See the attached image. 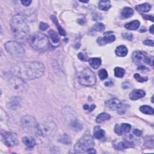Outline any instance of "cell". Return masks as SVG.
Listing matches in <instances>:
<instances>
[{
  "label": "cell",
  "mask_w": 154,
  "mask_h": 154,
  "mask_svg": "<svg viewBox=\"0 0 154 154\" xmlns=\"http://www.w3.org/2000/svg\"><path fill=\"white\" fill-rule=\"evenodd\" d=\"M135 9L140 12H148L151 9V6L148 3H144L137 6L135 7Z\"/></svg>",
  "instance_id": "cb8c5ba5"
},
{
  "label": "cell",
  "mask_w": 154,
  "mask_h": 154,
  "mask_svg": "<svg viewBox=\"0 0 154 154\" xmlns=\"http://www.w3.org/2000/svg\"><path fill=\"white\" fill-rule=\"evenodd\" d=\"M23 142L26 146L29 148H33L36 145V141L32 137H24L23 138Z\"/></svg>",
  "instance_id": "ac0fdd59"
},
{
  "label": "cell",
  "mask_w": 154,
  "mask_h": 154,
  "mask_svg": "<svg viewBox=\"0 0 154 154\" xmlns=\"http://www.w3.org/2000/svg\"><path fill=\"white\" fill-rule=\"evenodd\" d=\"M111 2L110 1H106V0H102V1H100L98 5L99 9L103 11H107L111 8Z\"/></svg>",
  "instance_id": "ffe728a7"
},
{
  "label": "cell",
  "mask_w": 154,
  "mask_h": 154,
  "mask_svg": "<svg viewBox=\"0 0 154 154\" xmlns=\"http://www.w3.org/2000/svg\"><path fill=\"white\" fill-rule=\"evenodd\" d=\"M7 52L14 57H21L25 54V50L23 47L18 42L9 41L5 44Z\"/></svg>",
  "instance_id": "52a82bcc"
},
{
  "label": "cell",
  "mask_w": 154,
  "mask_h": 154,
  "mask_svg": "<svg viewBox=\"0 0 154 154\" xmlns=\"http://www.w3.org/2000/svg\"><path fill=\"white\" fill-rule=\"evenodd\" d=\"M126 108H127V106L125 104H122V105L120 106V107L117 110V112L120 114H123L126 112Z\"/></svg>",
  "instance_id": "d590c367"
},
{
  "label": "cell",
  "mask_w": 154,
  "mask_h": 154,
  "mask_svg": "<svg viewBox=\"0 0 154 154\" xmlns=\"http://www.w3.org/2000/svg\"><path fill=\"white\" fill-rule=\"evenodd\" d=\"M144 145L147 148L153 149V136L150 135V136L146 137L144 140Z\"/></svg>",
  "instance_id": "83f0119b"
},
{
  "label": "cell",
  "mask_w": 154,
  "mask_h": 154,
  "mask_svg": "<svg viewBox=\"0 0 154 154\" xmlns=\"http://www.w3.org/2000/svg\"><path fill=\"white\" fill-rule=\"evenodd\" d=\"M78 81L82 86L90 87L96 84V77L90 69L85 68L78 76Z\"/></svg>",
  "instance_id": "8992f818"
},
{
  "label": "cell",
  "mask_w": 154,
  "mask_h": 154,
  "mask_svg": "<svg viewBox=\"0 0 154 154\" xmlns=\"http://www.w3.org/2000/svg\"><path fill=\"white\" fill-rule=\"evenodd\" d=\"M49 27V26L45 23H41L40 25H39V29L41 30H46Z\"/></svg>",
  "instance_id": "ab89813d"
},
{
  "label": "cell",
  "mask_w": 154,
  "mask_h": 154,
  "mask_svg": "<svg viewBox=\"0 0 154 154\" xmlns=\"http://www.w3.org/2000/svg\"><path fill=\"white\" fill-rule=\"evenodd\" d=\"M116 40V36L113 35H108V33H105L104 38H99L97 42L99 45H104L108 43H111Z\"/></svg>",
  "instance_id": "9a60e30c"
},
{
  "label": "cell",
  "mask_w": 154,
  "mask_h": 154,
  "mask_svg": "<svg viewBox=\"0 0 154 154\" xmlns=\"http://www.w3.org/2000/svg\"><path fill=\"white\" fill-rule=\"evenodd\" d=\"M5 143L9 147H14L18 144V139L17 134L12 132H5L3 134Z\"/></svg>",
  "instance_id": "7c38bea8"
},
{
  "label": "cell",
  "mask_w": 154,
  "mask_h": 154,
  "mask_svg": "<svg viewBox=\"0 0 154 154\" xmlns=\"http://www.w3.org/2000/svg\"><path fill=\"white\" fill-rule=\"evenodd\" d=\"M49 36L54 44H58L60 42V39L58 34L55 31L50 30L49 32Z\"/></svg>",
  "instance_id": "f546056e"
},
{
  "label": "cell",
  "mask_w": 154,
  "mask_h": 154,
  "mask_svg": "<svg viewBox=\"0 0 154 154\" xmlns=\"http://www.w3.org/2000/svg\"><path fill=\"white\" fill-rule=\"evenodd\" d=\"M131 129V126L128 123H122L120 125L117 124L114 127V131L117 135H122L123 134L130 132Z\"/></svg>",
  "instance_id": "4fadbf2b"
},
{
  "label": "cell",
  "mask_w": 154,
  "mask_h": 154,
  "mask_svg": "<svg viewBox=\"0 0 154 154\" xmlns=\"http://www.w3.org/2000/svg\"><path fill=\"white\" fill-rule=\"evenodd\" d=\"M114 75L117 78H122L125 74V70L122 68L116 67L114 68Z\"/></svg>",
  "instance_id": "4dcf8cb0"
},
{
  "label": "cell",
  "mask_w": 154,
  "mask_h": 154,
  "mask_svg": "<svg viewBox=\"0 0 154 154\" xmlns=\"http://www.w3.org/2000/svg\"><path fill=\"white\" fill-rule=\"evenodd\" d=\"M132 60L136 65L146 63L153 66V57H148L147 54L143 51H136L134 52L132 55Z\"/></svg>",
  "instance_id": "30bf717a"
},
{
  "label": "cell",
  "mask_w": 154,
  "mask_h": 154,
  "mask_svg": "<svg viewBox=\"0 0 154 154\" xmlns=\"http://www.w3.org/2000/svg\"><path fill=\"white\" fill-rule=\"evenodd\" d=\"M51 19L52 21L55 24V25L56 26L57 28L58 29L59 34H60V35H62V36H66V32H65V30L63 29V28L59 25L57 18H56L55 16H51Z\"/></svg>",
  "instance_id": "4316f807"
},
{
  "label": "cell",
  "mask_w": 154,
  "mask_h": 154,
  "mask_svg": "<svg viewBox=\"0 0 154 154\" xmlns=\"http://www.w3.org/2000/svg\"><path fill=\"white\" fill-rule=\"evenodd\" d=\"M65 109L66 110H64L63 111L64 117L69 123L70 128L75 131H80L83 128V126L77 119L75 115L74 114V113L73 110H71L69 108H66Z\"/></svg>",
  "instance_id": "ba28073f"
},
{
  "label": "cell",
  "mask_w": 154,
  "mask_h": 154,
  "mask_svg": "<svg viewBox=\"0 0 154 154\" xmlns=\"http://www.w3.org/2000/svg\"><path fill=\"white\" fill-rule=\"evenodd\" d=\"M122 16L124 18H129L133 16L134 15V11L132 8L129 7H126L123 9L122 11Z\"/></svg>",
  "instance_id": "d4e9b609"
},
{
  "label": "cell",
  "mask_w": 154,
  "mask_h": 154,
  "mask_svg": "<svg viewBox=\"0 0 154 154\" xmlns=\"http://www.w3.org/2000/svg\"><path fill=\"white\" fill-rule=\"evenodd\" d=\"M140 23L138 20L133 21L131 23H127L125 25V27L129 30H136L140 27Z\"/></svg>",
  "instance_id": "44dd1931"
},
{
  "label": "cell",
  "mask_w": 154,
  "mask_h": 154,
  "mask_svg": "<svg viewBox=\"0 0 154 154\" xmlns=\"http://www.w3.org/2000/svg\"><path fill=\"white\" fill-rule=\"evenodd\" d=\"M133 133L137 137H140L142 135V131L138 129H135L133 131Z\"/></svg>",
  "instance_id": "7bdbcfd3"
},
{
  "label": "cell",
  "mask_w": 154,
  "mask_h": 154,
  "mask_svg": "<svg viewBox=\"0 0 154 154\" xmlns=\"http://www.w3.org/2000/svg\"><path fill=\"white\" fill-rule=\"evenodd\" d=\"M9 83L14 90L22 92L26 90L28 87L27 84L25 83L23 79L16 75H15V77H12L9 80Z\"/></svg>",
  "instance_id": "8fae6325"
},
{
  "label": "cell",
  "mask_w": 154,
  "mask_h": 154,
  "mask_svg": "<svg viewBox=\"0 0 154 154\" xmlns=\"http://www.w3.org/2000/svg\"><path fill=\"white\" fill-rule=\"evenodd\" d=\"M143 43L144 45L147 46H150V47H153V45H154L153 41L151 40H146L145 41L143 42Z\"/></svg>",
  "instance_id": "b9f144b4"
},
{
  "label": "cell",
  "mask_w": 154,
  "mask_h": 154,
  "mask_svg": "<svg viewBox=\"0 0 154 154\" xmlns=\"http://www.w3.org/2000/svg\"><path fill=\"white\" fill-rule=\"evenodd\" d=\"M143 18L146 20H150L151 21H153V16H149V15H146L144 16H143Z\"/></svg>",
  "instance_id": "ee69618b"
},
{
  "label": "cell",
  "mask_w": 154,
  "mask_h": 154,
  "mask_svg": "<svg viewBox=\"0 0 154 154\" xmlns=\"http://www.w3.org/2000/svg\"><path fill=\"white\" fill-rule=\"evenodd\" d=\"M57 127L56 124L53 122H47L38 125L36 131L38 137L41 139L50 140L54 137L57 131Z\"/></svg>",
  "instance_id": "3957f363"
},
{
  "label": "cell",
  "mask_w": 154,
  "mask_h": 154,
  "mask_svg": "<svg viewBox=\"0 0 154 154\" xmlns=\"http://www.w3.org/2000/svg\"><path fill=\"white\" fill-rule=\"evenodd\" d=\"M105 104L108 108L111 110H117L123 103L117 98H112L111 99L107 101Z\"/></svg>",
  "instance_id": "5bb4252c"
},
{
  "label": "cell",
  "mask_w": 154,
  "mask_h": 154,
  "mask_svg": "<svg viewBox=\"0 0 154 154\" xmlns=\"http://www.w3.org/2000/svg\"><path fill=\"white\" fill-rule=\"evenodd\" d=\"M122 37L126 40L128 41H132L133 39V35H132V33H124L122 34Z\"/></svg>",
  "instance_id": "8d00e7d4"
},
{
  "label": "cell",
  "mask_w": 154,
  "mask_h": 154,
  "mask_svg": "<svg viewBox=\"0 0 154 154\" xmlns=\"http://www.w3.org/2000/svg\"><path fill=\"white\" fill-rule=\"evenodd\" d=\"M93 135L97 139H101L105 136V131L99 126H95L94 128Z\"/></svg>",
  "instance_id": "603a6c76"
},
{
  "label": "cell",
  "mask_w": 154,
  "mask_h": 154,
  "mask_svg": "<svg viewBox=\"0 0 154 154\" xmlns=\"http://www.w3.org/2000/svg\"><path fill=\"white\" fill-rule=\"evenodd\" d=\"M116 54L119 57H125L128 54V49L124 45H120L117 47Z\"/></svg>",
  "instance_id": "7402d4cb"
},
{
  "label": "cell",
  "mask_w": 154,
  "mask_h": 154,
  "mask_svg": "<svg viewBox=\"0 0 154 154\" xmlns=\"http://www.w3.org/2000/svg\"><path fill=\"white\" fill-rule=\"evenodd\" d=\"M13 74L23 80H35L42 76L45 71V66L38 62H23L13 66Z\"/></svg>",
  "instance_id": "6da1fadb"
},
{
  "label": "cell",
  "mask_w": 154,
  "mask_h": 154,
  "mask_svg": "<svg viewBox=\"0 0 154 154\" xmlns=\"http://www.w3.org/2000/svg\"><path fill=\"white\" fill-rule=\"evenodd\" d=\"M92 29L95 31L102 32L105 30V26L102 23H97L93 26Z\"/></svg>",
  "instance_id": "d6a6232c"
},
{
  "label": "cell",
  "mask_w": 154,
  "mask_h": 154,
  "mask_svg": "<svg viewBox=\"0 0 154 154\" xmlns=\"http://www.w3.org/2000/svg\"><path fill=\"white\" fill-rule=\"evenodd\" d=\"M140 110L143 113L146 114H153L154 113L153 109L149 105H142L140 107Z\"/></svg>",
  "instance_id": "f1b7e54d"
},
{
  "label": "cell",
  "mask_w": 154,
  "mask_h": 154,
  "mask_svg": "<svg viewBox=\"0 0 154 154\" xmlns=\"http://www.w3.org/2000/svg\"><path fill=\"white\" fill-rule=\"evenodd\" d=\"M98 75L100 78L101 80H105L106 78H107L108 77V73H107V71L104 69H101L99 72H98Z\"/></svg>",
  "instance_id": "836d02e7"
},
{
  "label": "cell",
  "mask_w": 154,
  "mask_h": 154,
  "mask_svg": "<svg viewBox=\"0 0 154 154\" xmlns=\"http://www.w3.org/2000/svg\"><path fill=\"white\" fill-rule=\"evenodd\" d=\"M78 57L79 59L83 62H87L88 60L87 56L83 53H80L78 55Z\"/></svg>",
  "instance_id": "74e56055"
},
{
  "label": "cell",
  "mask_w": 154,
  "mask_h": 154,
  "mask_svg": "<svg viewBox=\"0 0 154 154\" xmlns=\"http://www.w3.org/2000/svg\"><path fill=\"white\" fill-rule=\"evenodd\" d=\"M30 44L35 50L39 51H46L50 47L48 38L42 33H35L30 39Z\"/></svg>",
  "instance_id": "5b68a950"
},
{
  "label": "cell",
  "mask_w": 154,
  "mask_h": 154,
  "mask_svg": "<svg viewBox=\"0 0 154 154\" xmlns=\"http://www.w3.org/2000/svg\"><path fill=\"white\" fill-rule=\"evenodd\" d=\"M134 77L136 79V80L138 82H140V83H143V82H145V81H147V77H141V75H140L138 74H135Z\"/></svg>",
  "instance_id": "e575fe53"
},
{
  "label": "cell",
  "mask_w": 154,
  "mask_h": 154,
  "mask_svg": "<svg viewBox=\"0 0 154 154\" xmlns=\"http://www.w3.org/2000/svg\"><path fill=\"white\" fill-rule=\"evenodd\" d=\"M146 95V92L141 89L133 90L129 93V98L132 101L138 100L143 98Z\"/></svg>",
  "instance_id": "2e32d148"
},
{
  "label": "cell",
  "mask_w": 154,
  "mask_h": 154,
  "mask_svg": "<svg viewBox=\"0 0 154 154\" xmlns=\"http://www.w3.org/2000/svg\"><path fill=\"white\" fill-rule=\"evenodd\" d=\"M21 2L24 6L29 7V6H30L31 3H32V1H31V0H23V1H21Z\"/></svg>",
  "instance_id": "60d3db41"
},
{
  "label": "cell",
  "mask_w": 154,
  "mask_h": 154,
  "mask_svg": "<svg viewBox=\"0 0 154 154\" xmlns=\"http://www.w3.org/2000/svg\"><path fill=\"white\" fill-rule=\"evenodd\" d=\"M89 62L90 64V66L95 69H98L102 63V60L100 58H96V57H93V58H91L89 60Z\"/></svg>",
  "instance_id": "d6986e66"
},
{
  "label": "cell",
  "mask_w": 154,
  "mask_h": 154,
  "mask_svg": "<svg viewBox=\"0 0 154 154\" xmlns=\"http://www.w3.org/2000/svg\"><path fill=\"white\" fill-rule=\"evenodd\" d=\"M80 2H81V3H88V2H83V1H80Z\"/></svg>",
  "instance_id": "7dc6e473"
},
{
  "label": "cell",
  "mask_w": 154,
  "mask_h": 154,
  "mask_svg": "<svg viewBox=\"0 0 154 154\" xmlns=\"http://www.w3.org/2000/svg\"><path fill=\"white\" fill-rule=\"evenodd\" d=\"M105 85L107 87H110V86H111L113 85V83L112 81H107L106 83H105Z\"/></svg>",
  "instance_id": "f6af8a7d"
},
{
  "label": "cell",
  "mask_w": 154,
  "mask_h": 154,
  "mask_svg": "<svg viewBox=\"0 0 154 154\" xmlns=\"http://www.w3.org/2000/svg\"><path fill=\"white\" fill-rule=\"evenodd\" d=\"M149 31H150V32L152 34H153V33H154V32H153V26H152L150 27Z\"/></svg>",
  "instance_id": "bcb514c9"
},
{
  "label": "cell",
  "mask_w": 154,
  "mask_h": 154,
  "mask_svg": "<svg viewBox=\"0 0 154 154\" xmlns=\"http://www.w3.org/2000/svg\"><path fill=\"white\" fill-rule=\"evenodd\" d=\"M21 104V101L19 98H12L8 104V107L11 109L16 110L18 108Z\"/></svg>",
  "instance_id": "e0dca14e"
},
{
  "label": "cell",
  "mask_w": 154,
  "mask_h": 154,
  "mask_svg": "<svg viewBox=\"0 0 154 154\" xmlns=\"http://www.w3.org/2000/svg\"><path fill=\"white\" fill-rule=\"evenodd\" d=\"M21 124L23 129L28 133L36 132L38 126L36 119L30 116L23 117L21 120Z\"/></svg>",
  "instance_id": "9c48e42d"
},
{
  "label": "cell",
  "mask_w": 154,
  "mask_h": 154,
  "mask_svg": "<svg viewBox=\"0 0 154 154\" xmlns=\"http://www.w3.org/2000/svg\"><path fill=\"white\" fill-rule=\"evenodd\" d=\"M94 140L91 134L87 132L76 143L74 146V150L75 153H81L87 152V151L93 148Z\"/></svg>",
  "instance_id": "277c9868"
},
{
  "label": "cell",
  "mask_w": 154,
  "mask_h": 154,
  "mask_svg": "<svg viewBox=\"0 0 154 154\" xmlns=\"http://www.w3.org/2000/svg\"><path fill=\"white\" fill-rule=\"evenodd\" d=\"M110 118H111V116L108 114H107L106 113H102L99 114L97 116V117L96 119V122L98 123H101L105 121L108 120L109 119H110Z\"/></svg>",
  "instance_id": "484cf974"
},
{
  "label": "cell",
  "mask_w": 154,
  "mask_h": 154,
  "mask_svg": "<svg viewBox=\"0 0 154 154\" xmlns=\"http://www.w3.org/2000/svg\"><path fill=\"white\" fill-rule=\"evenodd\" d=\"M59 140L60 142H61L62 143H64V144H69L71 143V138L67 134H64V135H62L60 137Z\"/></svg>",
  "instance_id": "1f68e13d"
},
{
  "label": "cell",
  "mask_w": 154,
  "mask_h": 154,
  "mask_svg": "<svg viewBox=\"0 0 154 154\" xmlns=\"http://www.w3.org/2000/svg\"><path fill=\"white\" fill-rule=\"evenodd\" d=\"M11 30L17 40L26 42L30 37V29L24 17L21 15L14 16L11 21Z\"/></svg>",
  "instance_id": "7a4b0ae2"
},
{
  "label": "cell",
  "mask_w": 154,
  "mask_h": 154,
  "mask_svg": "<svg viewBox=\"0 0 154 154\" xmlns=\"http://www.w3.org/2000/svg\"><path fill=\"white\" fill-rule=\"evenodd\" d=\"M95 107H96V106L94 104H93V105H92L90 106H89L88 105H84V107H83V108L85 110H87V111H89L90 112V111H92L95 108Z\"/></svg>",
  "instance_id": "f35d334b"
}]
</instances>
